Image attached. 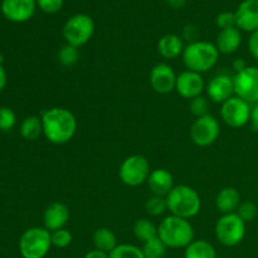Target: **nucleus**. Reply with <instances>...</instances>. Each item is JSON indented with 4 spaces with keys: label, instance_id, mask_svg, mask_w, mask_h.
Wrapping results in <instances>:
<instances>
[{
    "label": "nucleus",
    "instance_id": "nucleus-39",
    "mask_svg": "<svg viewBox=\"0 0 258 258\" xmlns=\"http://www.w3.org/2000/svg\"><path fill=\"white\" fill-rule=\"evenodd\" d=\"M83 258H110L108 253H105L102 251H98V249H92V251L87 252Z\"/></svg>",
    "mask_w": 258,
    "mask_h": 258
},
{
    "label": "nucleus",
    "instance_id": "nucleus-34",
    "mask_svg": "<svg viewBox=\"0 0 258 258\" xmlns=\"http://www.w3.org/2000/svg\"><path fill=\"white\" fill-rule=\"evenodd\" d=\"M217 27L221 30L229 29V28L237 27L236 25V14L232 12H223L217 15L216 18Z\"/></svg>",
    "mask_w": 258,
    "mask_h": 258
},
{
    "label": "nucleus",
    "instance_id": "nucleus-22",
    "mask_svg": "<svg viewBox=\"0 0 258 258\" xmlns=\"http://www.w3.org/2000/svg\"><path fill=\"white\" fill-rule=\"evenodd\" d=\"M92 242L95 249L102 251L105 253H110L111 251L118 246L117 237L113 233L112 229L107 228V227H101L93 232Z\"/></svg>",
    "mask_w": 258,
    "mask_h": 258
},
{
    "label": "nucleus",
    "instance_id": "nucleus-36",
    "mask_svg": "<svg viewBox=\"0 0 258 258\" xmlns=\"http://www.w3.org/2000/svg\"><path fill=\"white\" fill-rule=\"evenodd\" d=\"M248 50L252 57L258 60V30L251 33L248 38Z\"/></svg>",
    "mask_w": 258,
    "mask_h": 258
},
{
    "label": "nucleus",
    "instance_id": "nucleus-29",
    "mask_svg": "<svg viewBox=\"0 0 258 258\" xmlns=\"http://www.w3.org/2000/svg\"><path fill=\"white\" fill-rule=\"evenodd\" d=\"M145 211L148 214L153 217L163 216L168 211V204H166L165 197L160 196H151L145 203Z\"/></svg>",
    "mask_w": 258,
    "mask_h": 258
},
{
    "label": "nucleus",
    "instance_id": "nucleus-25",
    "mask_svg": "<svg viewBox=\"0 0 258 258\" xmlns=\"http://www.w3.org/2000/svg\"><path fill=\"white\" fill-rule=\"evenodd\" d=\"M134 236L136 239L145 243V242L150 241V239L158 237V227L148 218H140L134 223L133 227Z\"/></svg>",
    "mask_w": 258,
    "mask_h": 258
},
{
    "label": "nucleus",
    "instance_id": "nucleus-4",
    "mask_svg": "<svg viewBox=\"0 0 258 258\" xmlns=\"http://www.w3.org/2000/svg\"><path fill=\"white\" fill-rule=\"evenodd\" d=\"M165 198L168 211L173 216L190 219L201 212V196L189 185H175Z\"/></svg>",
    "mask_w": 258,
    "mask_h": 258
},
{
    "label": "nucleus",
    "instance_id": "nucleus-27",
    "mask_svg": "<svg viewBox=\"0 0 258 258\" xmlns=\"http://www.w3.org/2000/svg\"><path fill=\"white\" fill-rule=\"evenodd\" d=\"M110 258H145L143 249L135 244L121 243L108 253Z\"/></svg>",
    "mask_w": 258,
    "mask_h": 258
},
{
    "label": "nucleus",
    "instance_id": "nucleus-26",
    "mask_svg": "<svg viewBox=\"0 0 258 258\" xmlns=\"http://www.w3.org/2000/svg\"><path fill=\"white\" fill-rule=\"evenodd\" d=\"M143 253L145 258H164L168 251V247L165 246L163 241L159 237L145 242L143 246Z\"/></svg>",
    "mask_w": 258,
    "mask_h": 258
},
{
    "label": "nucleus",
    "instance_id": "nucleus-6",
    "mask_svg": "<svg viewBox=\"0 0 258 258\" xmlns=\"http://www.w3.org/2000/svg\"><path fill=\"white\" fill-rule=\"evenodd\" d=\"M246 222L237 213L222 214L214 226L216 238L222 246L236 247L246 237Z\"/></svg>",
    "mask_w": 258,
    "mask_h": 258
},
{
    "label": "nucleus",
    "instance_id": "nucleus-41",
    "mask_svg": "<svg viewBox=\"0 0 258 258\" xmlns=\"http://www.w3.org/2000/svg\"><path fill=\"white\" fill-rule=\"evenodd\" d=\"M5 86H7V71L4 66L0 64V92L4 90Z\"/></svg>",
    "mask_w": 258,
    "mask_h": 258
},
{
    "label": "nucleus",
    "instance_id": "nucleus-37",
    "mask_svg": "<svg viewBox=\"0 0 258 258\" xmlns=\"http://www.w3.org/2000/svg\"><path fill=\"white\" fill-rule=\"evenodd\" d=\"M197 37H198V32H197V28L194 25H188L184 29V38L186 40H189L190 43L196 42Z\"/></svg>",
    "mask_w": 258,
    "mask_h": 258
},
{
    "label": "nucleus",
    "instance_id": "nucleus-11",
    "mask_svg": "<svg viewBox=\"0 0 258 258\" xmlns=\"http://www.w3.org/2000/svg\"><path fill=\"white\" fill-rule=\"evenodd\" d=\"M219 134H221L219 121L211 113L196 118L190 127L191 141L197 146H202V148L216 143Z\"/></svg>",
    "mask_w": 258,
    "mask_h": 258
},
{
    "label": "nucleus",
    "instance_id": "nucleus-17",
    "mask_svg": "<svg viewBox=\"0 0 258 258\" xmlns=\"http://www.w3.org/2000/svg\"><path fill=\"white\" fill-rule=\"evenodd\" d=\"M70 219V209L67 204L62 202H53L45 208L43 214V222H44V228L49 232L58 231V229L64 228Z\"/></svg>",
    "mask_w": 258,
    "mask_h": 258
},
{
    "label": "nucleus",
    "instance_id": "nucleus-15",
    "mask_svg": "<svg viewBox=\"0 0 258 258\" xmlns=\"http://www.w3.org/2000/svg\"><path fill=\"white\" fill-rule=\"evenodd\" d=\"M35 7V0H3L2 13L10 22L23 23L34 15Z\"/></svg>",
    "mask_w": 258,
    "mask_h": 258
},
{
    "label": "nucleus",
    "instance_id": "nucleus-30",
    "mask_svg": "<svg viewBox=\"0 0 258 258\" xmlns=\"http://www.w3.org/2000/svg\"><path fill=\"white\" fill-rule=\"evenodd\" d=\"M189 110L190 112L196 116L197 118L202 117V116L208 115L209 110V100L207 96H198V97L190 100V103H189Z\"/></svg>",
    "mask_w": 258,
    "mask_h": 258
},
{
    "label": "nucleus",
    "instance_id": "nucleus-2",
    "mask_svg": "<svg viewBox=\"0 0 258 258\" xmlns=\"http://www.w3.org/2000/svg\"><path fill=\"white\" fill-rule=\"evenodd\" d=\"M194 234L189 219L173 214L165 217L158 226V237L168 248L185 249L194 241Z\"/></svg>",
    "mask_w": 258,
    "mask_h": 258
},
{
    "label": "nucleus",
    "instance_id": "nucleus-8",
    "mask_svg": "<svg viewBox=\"0 0 258 258\" xmlns=\"http://www.w3.org/2000/svg\"><path fill=\"white\" fill-rule=\"evenodd\" d=\"M150 173L149 160L145 156L139 155V154L127 156L118 169L120 180L131 188H136L146 183Z\"/></svg>",
    "mask_w": 258,
    "mask_h": 258
},
{
    "label": "nucleus",
    "instance_id": "nucleus-40",
    "mask_svg": "<svg viewBox=\"0 0 258 258\" xmlns=\"http://www.w3.org/2000/svg\"><path fill=\"white\" fill-rule=\"evenodd\" d=\"M232 67H233L234 72L238 73L241 72V71H243L244 68L247 67L246 62H244V59H242V58H237V59L233 60V63H232Z\"/></svg>",
    "mask_w": 258,
    "mask_h": 258
},
{
    "label": "nucleus",
    "instance_id": "nucleus-43",
    "mask_svg": "<svg viewBox=\"0 0 258 258\" xmlns=\"http://www.w3.org/2000/svg\"><path fill=\"white\" fill-rule=\"evenodd\" d=\"M3 62H4V57H3V55L0 54V64H3Z\"/></svg>",
    "mask_w": 258,
    "mask_h": 258
},
{
    "label": "nucleus",
    "instance_id": "nucleus-3",
    "mask_svg": "<svg viewBox=\"0 0 258 258\" xmlns=\"http://www.w3.org/2000/svg\"><path fill=\"white\" fill-rule=\"evenodd\" d=\"M221 53L216 44L206 40H196L185 45L181 58L186 70L198 73L208 72L218 63Z\"/></svg>",
    "mask_w": 258,
    "mask_h": 258
},
{
    "label": "nucleus",
    "instance_id": "nucleus-20",
    "mask_svg": "<svg viewBox=\"0 0 258 258\" xmlns=\"http://www.w3.org/2000/svg\"><path fill=\"white\" fill-rule=\"evenodd\" d=\"M241 203V194L232 186L223 188L216 197V208L221 214L236 213Z\"/></svg>",
    "mask_w": 258,
    "mask_h": 258
},
{
    "label": "nucleus",
    "instance_id": "nucleus-42",
    "mask_svg": "<svg viewBox=\"0 0 258 258\" xmlns=\"http://www.w3.org/2000/svg\"><path fill=\"white\" fill-rule=\"evenodd\" d=\"M166 2H168L169 4L174 5V7H179V5H183L185 0H166Z\"/></svg>",
    "mask_w": 258,
    "mask_h": 258
},
{
    "label": "nucleus",
    "instance_id": "nucleus-5",
    "mask_svg": "<svg viewBox=\"0 0 258 258\" xmlns=\"http://www.w3.org/2000/svg\"><path fill=\"white\" fill-rule=\"evenodd\" d=\"M18 247L23 258H44L53 247L52 234L44 227H32L20 236Z\"/></svg>",
    "mask_w": 258,
    "mask_h": 258
},
{
    "label": "nucleus",
    "instance_id": "nucleus-12",
    "mask_svg": "<svg viewBox=\"0 0 258 258\" xmlns=\"http://www.w3.org/2000/svg\"><path fill=\"white\" fill-rule=\"evenodd\" d=\"M176 77L174 68L168 63H158L154 66L149 75V82L151 88L156 93L160 95H168V93L175 91Z\"/></svg>",
    "mask_w": 258,
    "mask_h": 258
},
{
    "label": "nucleus",
    "instance_id": "nucleus-35",
    "mask_svg": "<svg viewBox=\"0 0 258 258\" xmlns=\"http://www.w3.org/2000/svg\"><path fill=\"white\" fill-rule=\"evenodd\" d=\"M37 5L47 14H54L62 9L63 0H37Z\"/></svg>",
    "mask_w": 258,
    "mask_h": 258
},
{
    "label": "nucleus",
    "instance_id": "nucleus-10",
    "mask_svg": "<svg viewBox=\"0 0 258 258\" xmlns=\"http://www.w3.org/2000/svg\"><path fill=\"white\" fill-rule=\"evenodd\" d=\"M234 95L248 103H258V67L247 66L233 76Z\"/></svg>",
    "mask_w": 258,
    "mask_h": 258
},
{
    "label": "nucleus",
    "instance_id": "nucleus-1",
    "mask_svg": "<svg viewBox=\"0 0 258 258\" xmlns=\"http://www.w3.org/2000/svg\"><path fill=\"white\" fill-rule=\"evenodd\" d=\"M43 135L54 145H63L72 140L77 131V120L70 110L64 107L47 108L40 115Z\"/></svg>",
    "mask_w": 258,
    "mask_h": 258
},
{
    "label": "nucleus",
    "instance_id": "nucleus-33",
    "mask_svg": "<svg viewBox=\"0 0 258 258\" xmlns=\"http://www.w3.org/2000/svg\"><path fill=\"white\" fill-rule=\"evenodd\" d=\"M236 213L238 214V216L247 223V222H252L254 218H256L258 213V208L253 202H249V201L242 202V203L239 204Z\"/></svg>",
    "mask_w": 258,
    "mask_h": 258
},
{
    "label": "nucleus",
    "instance_id": "nucleus-16",
    "mask_svg": "<svg viewBox=\"0 0 258 258\" xmlns=\"http://www.w3.org/2000/svg\"><path fill=\"white\" fill-rule=\"evenodd\" d=\"M236 25L239 30H258V0H243L236 10Z\"/></svg>",
    "mask_w": 258,
    "mask_h": 258
},
{
    "label": "nucleus",
    "instance_id": "nucleus-18",
    "mask_svg": "<svg viewBox=\"0 0 258 258\" xmlns=\"http://www.w3.org/2000/svg\"><path fill=\"white\" fill-rule=\"evenodd\" d=\"M148 186L153 196L166 197L174 188V178L169 170L164 168L155 169L148 178Z\"/></svg>",
    "mask_w": 258,
    "mask_h": 258
},
{
    "label": "nucleus",
    "instance_id": "nucleus-7",
    "mask_svg": "<svg viewBox=\"0 0 258 258\" xmlns=\"http://www.w3.org/2000/svg\"><path fill=\"white\" fill-rule=\"evenodd\" d=\"M95 33V23L87 14H76L63 25V38L66 44L81 48L90 42Z\"/></svg>",
    "mask_w": 258,
    "mask_h": 258
},
{
    "label": "nucleus",
    "instance_id": "nucleus-23",
    "mask_svg": "<svg viewBox=\"0 0 258 258\" xmlns=\"http://www.w3.org/2000/svg\"><path fill=\"white\" fill-rule=\"evenodd\" d=\"M184 258H217V252L206 239H194L184 251Z\"/></svg>",
    "mask_w": 258,
    "mask_h": 258
},
{
    "label": "nucleus",
    "instance_id": "nucleus-31",
    "mask_svg": "<svg viewBox=\"0 0 258 258\" xmlns=\"http://www.w3.org/2000/svg\"><path fill=\"white\" fill-rule=\"evenodd\" d=\"M15 123H17V116L14 111L7 106L0 107V131L8 133L14 127Z\"/></svg>",
    "mask_w": 258,
    "mask_h": 258
},
{
    "label": "nucleus",
    "instance_id": "nucleus-9",
    "mask_svg": "<svg viewBox=\"0 0 258 258\" xmlns=\"http://www.w3.org/2000/svg\"><path fill=\"white\" fill-rule=\"evenodd\" d=\"M251 112V103L234 95L222 103L219 115L227 126L232 128H241L249 123Z\"/></svg>",
    "mask_w": 258,
    "mask_h": 258
},
{
    "label": "nucleus",
    "instance_id": "nucleus-24",
    "mask_svg": "<svg viewBox=\"0 0 258 258\" xmlns=\"http://www.w3.org/2000/svg\"><path fill=\"white\" fill-rule=\"evenodd\" d=\"M19 133L25 140H37L40 135H43V123L40 116L32 115L25 117L20 123Z\"/></svg>",
    "mask_w": 258,
    "mask_h": 258
},
{
    "label": "nucleus",
    "instance_id": "nucleus-21",
    "mask_svg": "<svg viewBox=\"0 0 258 258\" xmlns=\"http://www.w3.org/2000/svg\"><path fill=\"white\" fill-rule=\"evenodd\" d=\"M183 38L176 34H165L158 42V53L164 59H176L184 52Z\"/></svg>",
    "mask_w": 258,
    "mask_h": 258
},
{
    "label": "nucleus",
    "instance_id": "nucleus-19",
    "mask_svg": "<svg viewBox=\"0 0 258 258\" xmlns=\"http://www.w3.org/2000/svg\"><path fill=\"white\" fill-rule=\"evenodd\" d=\"M242 44L241 30L237 27L223 29L217 35L216 47L221 54H233L239 49Z\"/></svg>",
    "mask_w": 258,
    "mask_h": 258
},
{
    "label": "nucleus",
    "instance_id": "nucleus-14",
    "mask_svg": "<svg viewBox=\"0 0 258 258\" xmlns=\"http://www.w3.org/2000/svg\"><path fill=\"white\" fill-rule=\"evenodd\" d=\"M206 93L208 100L214 103H223L234 96L233 76L228 73H219L206 83Z\"/></svg>",
    "mask_w": 258,
    "mask_h": 258
},
{
    "label": "nucleus",
    "instance_id": "nucleus-32",
    "mask_svg": "<svg viewBox=\"0 0 258 258\" xmlns=\"http://www.w3.org/2000/svg\"><path fill=\"white\" fill-rule=\"evenodd\" d=\"M50 234H52V246L55 248H67L72 243L73 237L68 229H58V231L50 232Z\"/></svg>",
    "mask_w": 258,
    "mask_h": 258
},
{
    "label": "nucleus",
    "instance_id": "nucleus-38",
    "mask_svg": "<svg viewBox=\"0 0 258 258\" xmlns=\"http://www.w3.org/2000/svg\"><path fill=\"white\" fill-rule=\"evenodd\" d=\"M249 123H251L252 128L258 133V103H256V105L252 107L251 121H249Z\"/></svg>",
    "mask_w": 258,
    "mask_h": 258
},
{
    "label": "nucleus",
    "instance_id": "nucleus-13",
    "mask_svg": "<svg viewBox=\"0 0 258 258\" xmlns=\"http://www.w3.org/2000/svg\"><path fill=\"white\" fill-rule=\"evenodd\" d=\"M175 91L179 96L188 100L198 97L206 91V82L202 73L194 71H183L176 77Z\"/></svg>",
    "mask_w": 258,
    "mask_h": 258
},
{
    "label": "nucleus",
    "instance_id": "nucleus-28",
    "mask_svg": "<svg viewBox=\"0 0 258 258\" xmlns=\"http://www.w3.org/2000/svg\"><path fill=\"white\" fill-rule=\"evenodd\" d=\"M80 48H76L73 45L64 44L58 52V62L63 66V67H73L77 64L80 60Z\"/></svg>",
    "mask_w": 258,
    "mask_h": 258
}]
</instances>
